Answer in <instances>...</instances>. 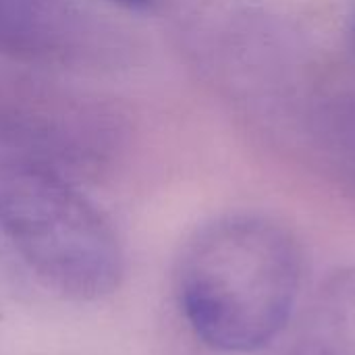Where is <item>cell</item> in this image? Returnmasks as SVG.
Listing matches in <instances>:
<instances>
[{"label": "cell", "mask_w": 355, "mask_h": 355, "mask_svg": "<svg viewBox=\"0 0 355 355\" xmlns=\"http://www.w3.org/2000/svg\"><path fill=\"white\" fill-rule=\"evenodd\" d=\"M121 6H127V8H152L156 2L160 0H112Z\"/></svg>", "instance_id": "cell-5"}, {"label": "cell", "mask_w": 355, "mask_h": 355, "mask_svg": "<svg viewBox=\"0 0 355 355\" xmlns=\"http://www.w3.org/2000/svg\"><path fill=\"white\" fill-rule=\"evenodd\" d=\"M110 29L73 0H0V54L75 67L110 50Z\"/></svg>", "instance_id": "cell-3"}, {"label": "cell", "mask_w": 355, "mask_h": 355, "mask_svg": "<svg viewBox=\"0 0 355 355\" xmlns=\"http://www.w3.org/2000/svg\"><path fill=\"white\" fill-rule=\"evenodd\" d=\"M304 254L279 223L256 214L223 216L187 243L179 304L193 335L220 354H256L295 318Z\"/></svg>", "instance_id": "cell-1"}, {"label": "cell", "mask_w": 355, "mask_h": 355, "mask_svg": "<svg viewBox=\"0 0 355 355\" xmlns=\"http://www.w3.org/2000/svg\"><path fill=\"white\" fill-rule=\"evenodd\" d=\"M349 44H352V50H354L355 54V17L354 21H352V27H349Z\"/></svg>", "instance_id": "cell-6"}, {"label": "cell", "mask_w": 355, "mask_h": 355, "mask_svg": "<svg viewBox=\"0 0 355 355\" xmlns=\"http://www.w3.org/2000/svg\"><path fill=\"white\" fill-rule=\"evenodd\" d=\"M0 229L27 268L62 297L98 302L123 281L125 256L110 223L33 158L0 160Z\"/></svg>", "instance_id": "cell-2"}, {"label": "cell", "mask_w": 355, "mask_h": 355, "mask_svg": "<svg viewBox=\"0 0 355 355\" xmlns=\"http://www.w3.org/2000/svg\"><path fill=\"white\" fill-rule=\"evenodd\" d=\"M283 355H355V266L339 268L320 283Z\"/></svg>", "instance_id": "cell-4"}]
</instances>
